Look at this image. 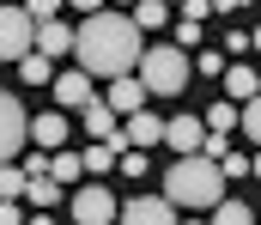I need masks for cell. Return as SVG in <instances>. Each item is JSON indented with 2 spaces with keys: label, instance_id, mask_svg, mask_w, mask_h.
Here are the masks:
<instances>
[{
  "label": "cell",
  "instance_id": "9",
  "mask_svg": "<svg viewBox=\"0 0 261 225\" xmlns=\"http://www.w3.org/2000/svg\"><path fill=\"white\" fill-rule=\"evenodd\" d=\"M24 140H37L43 152H55V146L67 140V116H61V110H43V116H31V122H24Z\"/></svg>",
  "mask_w": 261,
  "mask_h": 225
},
{
  "label": "cell",
  "instance_id": "30",
  "mask_svg": "<svg viewBox=\"0 0 261 225\" xmlns=\"http://www.w3.org/2000/svg\"><path fill=\"white\" fill-rule=\"evenodd\" d=\"M206 12H213V0H182V18H195V24H200Z\"/></svg>",
  "mask_w": 261,
  "mask_h": 225
},
{
  "label": "cell",
  "instance_id": "24",
  "mask_svg": "<svg viewBox=\"0 0 261 225\" xmlns=\"http://www.w3.org/2000/svg\"><path fill=\"white\" fill-rule=\"evenodd\" d=\"M116 170L122 177H146V146H122L116 152Z\"/></svg>",
  "mask_w": 261,
  "mask_h": 225
},
{
  "label": "cell",
  "instance_id": "14",
  "mask_svg": "<svg viewBox=\"0 0 261 225\" xmlns=\"http://www.w3.org/2000/svg\"><path fill=\"white\" fill-rule=\"evenodd\" d=\"M128 146V140H122V134H116V140H97V146H85L79 152V170H91V177H110V170H116V152Z\"/></svg>",
  "mask_w": 261,
  "mask_h": 225
},
{
  "label": "cell",
  "instance_id": "34",
  "mask_svg": "<svg viewBox=\"0 0 261 225\" xmlns=\"http://www.w3.org/2000/svg\"><path fill=\"white\" fill-rule=\"evenodd\" d=\"M24 225H55V219H49V213H37V219H24Z\"/></svg>",
  "mask_w": 261,
  "mask_h": 225
},
{
  "label": "cell",
  "instance_id": "12",
  "mask_svg": "<svg viewBox=\"0 0 261 225\" xmlns=\"http://www.w3.org/2000/svg\"><path fill=\"white\" fill-rule=\"evenodd\" d=\"M85 134H91V140H116V134H122V116H116L103 97H91V104H85Z\"/></svg>",
  "mask_w": 261,
  "mask_h": 225
},
{
  "label": "cell",
  "instance_id": "27",
  "mask_svg": "<svg viewBox=\"0 0 261 225\" xmlns=\"http://www.w3.org/2000/svg\"><path fill=\"white\" fill-rule=\"evenodd\" d=\"M61 6H67V0H24V12H31V24H37V18H55Z\"/></svg>",
  "mask_w": 261,
  "mask_h": 225
},
{
  "label": "cell",
  "instance_id": "18",
  "mask_svg": "<svg viewBox=\"0 0 261 225\" xmlns=\"http://www.w3.org/2000/svg\"><path fill=\"white\" fill-rule=\"evenodd\" d=\"M43 170H49V177H55L61 189H67V183H79V177H85V170H79V152H61V146L49 152V164H43Z\"/></svg>",
  "mask_w": 261,
  "mask_h": 225
},
{
  "label": "cell",
  "instance_id": "19",
  "mask_svg": "<svg viewBox=\"0 0 261 225\" xmlns=\"http://www.w3.org/2000/svg\"><path fill=\"white\" fill-rule=\"evenodd\" d=\"M206 213H213L206 225H255V213H249L237 195H225V201H219V207H206Z\"/></svg>",
  "mask_w": 261,
  "mask_h": 225
},
{
  "label": "cell",
  "instance_id": "23",
  "mask_svg": "<svg viewBox=\"0 0 261 225\" xmlns=\"http://www.w3.org/2000/svg\"><path fill=\"white\" fill-rule=\"evenodd\" d=\"M237 128H243V140H261V104H237Z\"/></svg>",
  "mask_w": 261,
  "mask_h": 225
},
{
  "label": "cell",
  "instance_id": "4",
  "mask_svg": "<svg viewBox=\"0 0 261 225\" xmlns=\"http://www.w3.org/2000/svg\"><path fill=\"white\" fill-rule=\"evenodd\" d=\"M18 55H31V12L0 0V61H18Z\"/></svg>",
  "mask_w": 261,
  "mask_h": 225
},
{
  "label": "cell",
  "instance_id": "8",
  "mask_svg": "<svg viewBox=\"0 0 261 225\" xmlns=\"http://www.w3.org/2000/svg\"><path fill=\"white\" fill-rule=\"evenodd\" d=\"M31 49H37V55H67V49H73V24L37 18V24H31Z\"/></svg>",
  "mask_w": 261,
  "mask_h": 225
},
{
  "label": "cell",
  "instance_id": "15",
  "mask_svg": "<svg viewBox=\"0 0 261 225\" xmlns=\"http://www.w3.org/2000/svg\"><path fill=\"white\" fill-rule=\"evenodd\" d=\"M55 97H61L67 110H85V104H91V73H79V67L61 73V79H55Z\"/></svg>",
  "mask_w": 261,
  "mask_h": 225
},
{
  "label": "cell",
  "instance_id": "11",
  "mask_svg": "<svg viewBox=\"0 0 261 225\" xmlns=\"http://www.w3.org/2000/svg\"><path fill=\"white\" fill-rule=\"evenodd\" d=\"M200 134H206V128H200V116H170L158 140H170L176 152H200Z\"/></svg>",
  "mask_w": 261,
  "mask_h": 225
},
{
  "label": "cell",
  "instance_id": "22",
  "mask_svg": "<svg viewBox=\"0 0 261 225\" xmlns=\"http://www.w3.org/2000/svg\"><path fill=\"white\" fill-rule=\"evenodd\" d=\"M164 18H170V6H164V0H134V24H140V31H158Z\"/></svg>",
  "mask_w": 261,
  "mask_h": 225
},
{
  "label": "cell",
  "instance_id": "5",
  "mask_svg": "<svg viewBox=\"0 0 261 225\" xmlns=\"http://www.w3.org/2000/svg\"><path fill=\"white\" fill-rule=\"evenodd\" d=\"M24 104L12 97V91H0V164H12L18 152H24Z\"/></svg>",
  "mask_w": 261,
  "mask_h": 225
},
{
  "label": "cell",
  "instance_id": "17",
  "mask_svg": "<svg viewBox=\"0 0 261 225\" xmlns=\"http://www.w3.org/2000/svg\"><path fill=\"white\" fill-rule=\"evenodd\" d=\"M24 201H31L37 213H49V207L61 201V183H55V177H24Z\"/></svg>",
  "mask_w": 261,
  "mask_h": 225
},
{
  "label": "cell",
  "instance_id": "16",
  "mask_svg": "<svg viewBox=\"0 0 261 225\" xmlns=\"http://www.w3.org/2000/svg\"><path fill=\"white\" fill-rule=\"evenodd\" d=\"M255 91H261L255 67H243V61H237V67H225V97H231V104H249Z\"/></svg>",
  "mask_w": 261,
  "mask_h": 225
},
{
  "label": "cell",
  "instance_id": "3",
  "mask_svg": "<svg viewBox=\"0 0 261 225\" xmlns=\"http://www.w3.org/2000/svg\"><path fill=\"white\" fill-rule=\"evenodd\" d=\"M140 85H146V97H176L189 85V55L182 49H140Z\"/></svg>",
  "mask_w": 261,
  "mask_h": 225
},
{
  "label": "cell",
  "instance_id": "32",
  "mask_svg": "<svg viewBox=\"0 0 261 225\" xmlns=\"http://www.w3.org/2000/svg\"><path fill=\"white\" fill-rule=\"evenodd\" d=\"M67 6H79V12H103L110 0H67Z\"/></svg>",
  "mask_w": 261,
  "mask_h": 225
},
{
  "label": "cell",
  "instance_id": "6",
  "mask_svg": "<svg viewBox=\"0 0 261 225\" xmlns=\"http://www.w3.org/2000/svg\"><path fill=\"white\" fill-rule=\"evenodd\" d=\"M116 207H122V201H116L103 183H85V189L73 195V219L79 225H116Z\"/></svg>",
  "mask_w": 261,
  "mask_h": 225
},
{
  "label": "cell",
  "instance_id": "21",
  "mask_svg": "<svg viewBox=\"0 0 261 225\" xmlns=\"http://www.w3.org/2000/svg\"><path fill=\"white\" fill-rule=\"evenodd\" d=\"M18 79H24V85H49V55H37V49H31V55H18Z\"/></svg>",
  "mask_w": 261,
  "mask_h": 225
},
{
  "label": "cell",
  "instance_id": "33",
  "mask_svg": "<svg viewBox=\"0 0 261 225\" xmlns=\"http://www.w3.org/2000/svg\"><path fill=\"white\" fill-rule=\"evenodd\" d=\"M213 6H219V12H237V6H249V0H213Z\"/></svg>",
  "mask_w": 261,
  "mask_h": 225
},
{
  "label": "cell",
  "instance_id": "28",
  "mask_svg": "<svg viewBox=\"0 0 261 225\" xmlns=\"http://www.w3.org/2000/svg\"><path fill=\"white\" fill-rule=\"evenodd\" d=\"M195 43H200V24H195V18H182V24H176V49H195Z\"/></svg>",
  "mask_w": 261,
  "mask_h": 225
},
{
  "label": "cell",
  "instance_id": "29",
  "mask_svg": "<svg viewBox=\"0 0 261 225\" xmlns=\"http://www.w3.org/2000/svg\"><path fill=\"white\" fill-rule=\"evenodd\" d=\"M195 67H200V73H225V55H219V49H206V55H200Z\"/></svg>",
  "mask_w": 261,
  "mask_h": 225
},
{
  "label": "cell",
  "instance_id": "20",
  "mask_svg": "<svg viewBox=\"0 0 261 225\" xmlns=\"http://www.w3.org/2000/svg\"><path fill=\"white\" fill-rule=\"evenodd\" d=\"M200 128H213V134H231V128H237V104H231V97H219V104L200 116Z\"/></svg>",
  "mask_w": 261,
  "mask_h": 225
},
{
  "label": "cell",
  "instance_id": "26",
  "mask_svg": "<svg viewBox=\"0 0 261 225\" xmlns=\"http://www.w3.org/2000/svg\"><path fill=\"white\" fill-rule=\"evenodd\" d=\"M249 170H255V164H249L243 152H225V158H219V177H225V183H231V177H249Z\"/></svg>",
  "mask_w": 261,
  "mask_h": 225
},
{
  "label": "cell",
  "instance_id": "2",
  "mask_svg": "<svg viewBox=\"0 0 261 225\" xmlns=\"http://www.w3.org/2000/svg\"><path fill=\"white\" fill-rule=\"evenodd\" d=\"M164 201H170V207H195V213L219 207V201H225V177H219V164L200 158V152H182V158L164 170Z\"/></svg>",
  "mask_w": 261,
  "mask_h": 225
},
{
  "label": "cell",
  "instance_id": "10",
  "mask_svg": "<svg viewBox=\"0 0 261 225\" xmlns=\"http://www.w3.org/2000/svg\"><path fill=\"white\" fill-rule=\"evenodd\" d=\"M103 104H110L116 116H134V110H146V85H140L134 73H116V79H110V97H103Z\"/></svg>",
  "mask_w": 261,
  "mask_h": 225
},
{
  "label": "cell",
  "instance_id": "31",
  "mask_svg": "<svg viewBox=\"0 0 261 225\" xmlns=\"http://www.w3.org/2000/svg\"><path fill=\"white\" fill-rule=\"evenodd\" d=\"M0 225H24V213H18V201H0Z\"/></svg>",
  "mask_w": 261,
  "mask_h": 225
},
{
  "label": "cell",
  "instance_id": "13",
  "mask_svg": "<svg viewBox=\"0 0 261 225\" xmlns=\"http://www.w3.org/2000/svg\"><path fill=\"white\" fill-rule=\"evenodd\" d=\"M158 134H164V116H152V110H134L128 128H122L128 146H158Z\"/></svg>",
  "mask_w": 261,
  "mask_h": 225
},
{
  "label": "cell",
  "instance_id": "25",
  "mask_svg": "<svg viewBox=\"0 0 261 225\" xmlns=\"http://www.w3.org/2000/svg\"><path fill=\"white\" fill-rule=\"evenodd\" d=\"M24 195V170L18 164H0V201H18Z\"/></svg>",
  "mask_w": 261,
  "mask_h": 225
},
{
  "label": "cell",
  "instance_id": "7",
  "mask_svg": "<svg viewBox=\"0 0 261 225\" xmlns=\"http://www.w3.org/2000/svg\"><path fill=\"white\" fill-rule=\"evenodd\" d=\"M116 225H176V207L164 195H134L116 207Z\"/></svg>",
  "mask_w": 261,
  "mask_h": 225
},
{
  "label": "cell",
  "instance_id": "1",
  "mask_svg": "<svg viewBox=\"0 0 261 225\" xmlns=\"http://www.w3.org/2000/svg\"><path fill=\"white\" fill-rule=\"evenodd\" d=\"M140 24L128 12H85V24L73 31V55H79V73L91 79H116V73H134L140 67Z\"/></svg>",
  "mask_w": 261,
  "mask_h": 225
},
{
  "label": "cell",
  "instance_id": "35",
  "mask_svg": "<svg viewBox=\"0 0 261 225\" xmlns=\"http://www.w3.org/2000/svg\"><path fill=\"white\" fill-rule=\"evenodd\" d=\"M189 225H206V219H189Z\"/></svg>",
  "mask_w": 261,
  "mask_h": 225
}]
</instances>
